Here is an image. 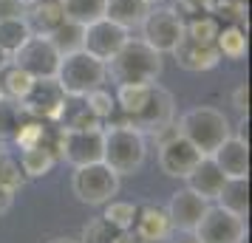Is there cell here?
Returning <instances> with one entry per match:
<instances>
[{"label":"cell","mask_w":252,"mask_h":243,"mask_svg":"<svg viewBox=\"0 0 252 243\" xmlns=\"http://www.w3.org/2000/svg\"><path fill=\"white\" fill-rule=\"evenodd\" d=\"M238 3H247V0H238Z\"/></svg>","instance_id":"cell-45"},{"label":"cell","mask_w":252,"mask_h":243,"mask_svg":"<svg viewBox=\"0 0 252 243\" xmlns=\"http://www.w3.org/2000/svg\"><path fill=\"white\" fill-rule=\"evenodd\" d=\"M187 187L193 189L195 195H201L204 201H216L218 192H221V187L227 181V175L218 170V164L210 159V156H201V162L193 167V173L184 178Z\"/></svg>","instance_id":"cell-19"},{"label":"cell","mask_w":252,"mask_h":243,"mask_svg":"<svg viewBox=\"0 0 252 243\" xmlns=\"http://www.w3.org/2000/svg\"><path fill=\"white\" fill-rule=\"evenodd\" d=\"M198 243H244L247 241V220L232 215L224 207H207L204 218L195 226Z\"/></svg>","instance_id":"cell-8"},{"label":"cell","mask_w":252,"mask_h":243,"mask_svg":"<svg viewBox=\"0 0 252 243\" xmlns=\"http://www.w3.org/2000/svg\"><path fill=\"white\" fill-rule=\"evenodd\" d=\"M12 141L20 150H29V147H37V144H48V125L43 119H29V122L23 119Z\"/></svg>","instance_id":"cell-30"},{"label":"cell","mask_w":252,"mask_h":243,"mask_svg":"<svg viewBox=\"0 0 252 243\" xmlns=\"http://www.w3.org/2000/svg\"><path fill=\"white\" fill-rule=\"evenodd\" d=\"M23 14V3L17 0H0V17H20Z\"/></svg>","instance_id":"cell-37"},{"label":"cell","mask_w":252,"mask_h":243,"mask_svg":"<svg viewBox=\"0 0 252 243\" xmlns=\"http://www.w3.org/2000/svg\"><path fill=\"white\" fill-rule=\"evenodd\" d=\"M139 28H142V37L139 40H145L159 54H170L184 34V20L176 14V9L161 3V6H150L148 14H145V20L139 23Z\"/></svg>","instance_id":"cell-7"},{"label":"cell","mask_w":252,"mask_h":243,"mask_svg":"<svg viewBox=\"0 0 252 243\" xmlns=\"http://www.w3.org/2000/svg\"><path fill=\"white\" fill-rule=\"evenodd\" d=\"M12 201H14V192H12V189H6V187H0V215H3V212H9Z\"/></svg>","instance_id":"cell-38"},{"label":"cell","mask_w":252,"mask_h":243,"mask_svg":"<svg viewBox=\"0 0 252 243\" xmlns=\"http://www.w3.org/2000/svg\"><path fill=\"white\" fill-rule=\"evenodd\" d=\"M116 238H119V229L111 226V223L99 215V218L88 220V223L82 226V238L77 243H114Z\"/></svg>","instance_id":"cell-33"},{"label":"cell","mask_w":252,"mask_h":243,"mask_svg":"<svg viewBox=\"0 0 252 243\" xmlns=\"http://www.w3.org/2000/svg\"><path fill=\"white\" fill-rule=\"evenodd\" d=\"M82 37H85V26L74 23V20H65L57 31H51V34H48V43L57 48L60 57H65V54L82 51Z\"/></svg>","instance_id":"cell-26"},{"label":"cell","mask_w":252,"mask_h":243,"mask_svg":"<svg viewBox=\"0 0 252 243\" xmlns=\"http://www.w3.org/2000/svg\"><path fill=\"white\" fill-rule=\"evenodd\" d=\"M17 3H23V6H29V3H34V0H17Z\"/></svg>","instance_id":"cell-44"},{"label":"cell","mask_w":252,"mask_h":243,"mask_svg":"<svg viewBox=\"0 0 252 243\" xmlns=\"http://www.w3.org/2000/svg\"><path fill=\"white\" fill-rule=\"evenodd\" d=\"M71 189H74L77 201L88 204V207H102L119 192V175L105 162L82 164V167H74Z\"/></svg>","instance_id":"cell-5"},{"label":"cell","mask_w":252,"mask_h":243,"mask_svg":"<svg viewBox=\"0 0 252 243\" xmlns=\"http://www.w3.org/2000/svg\"><path fill=\"white\" fill-rule=\"evenodd\" d=\"M54 164H57L54 144H37V147H29L20 153V167H23L26 178H43L54 170Z\"/></svg>","instance_id":"cell-23"},{"label":"cell","mask_w":252,"mask_h":243,"mask_svg":"<svg viewBox=\"0 0 252 243\" xmlns=\"http://www.w3.org/2000/svg\"><path fill=\"white\" fill-rule=\"evenodd\" d=\"M85 105L91 108V113L105 125L116 110V96L111 91H105V88H94L91 93H85Z\"/></svg>","instance_id":"cell-34"},{"label":"cell","mask_w":252,"mask_h":243,"mask_svg":"<svg viewBox=\"0 0 252 243\" xmlns=\"http://www.w3.org/2000/svg\"><path fill=\"white\" fill-rule=\"evenodd\" d=\"M32 82L34 80H32L23 68H17L14 62H9L6 68H0V96L20 105V99L26 96V91L32 88Z\"/></svg>","instance_id":"cell-24"},{"label":"cell","mask_w":252,"mask_h":243,"mask_svg":"<svg viewBox=\"0 0 252 243\" xmlns=\"http://www.w3.org/2000/svg\"><path fill=\"white\" fill-rule=\"evenodd\" d=\"M23 20L29 23L34 37H48L65 23V12H63V0H34L23 6Z\"/></svg>","instance_id":"cell-18"},{"label":"cell","mask_w":252,"mask_h":243,"mask_svg":"<svg viewBox=\"0 0 252 243\" xmlns=\"http://www.w3.org/2000/svg\"><path fill=\"white\" fill-rule=\"evenodd\" d=\"M207 207H210V201H204L201 195H195L190 187H182V189H176L167 201V218H170V226L176 232H193L198 226V220L204 218Z\"/></svg>","instance_id":"cell-14"},{"label":"cell","mask_w":252,"mask_h":243,"mask_svg":"<svg viewBox=\"0 0 252 243\" xmlns=\"http://www.w3.org/2000/svg\"><path fill=\"white\" fill-rule=\"evenodd\" d=\"M232 105L241 116H247V108H250V91H247V82H241L238 88L232 91Z\"/></svg>","instance_id":"cell-36"},{"label":"cell","mask_w":252,"mask_h":243,"mask_svg":"<svg viewBox=\"0 0 252 243\" xmlns=\"http://www.w3.org/2000/svg\"><path fill=\"white\" fill-rule=\"evenodd\" d=\"M170 54L176 59V65L184 71H213L221 62L216 43H201V40H193L187 34H182V40L176 43Z\"/></svg>","instance_id":"cell-15"},{"label":"cell","mask_w":252,"mask_h":243,"mask_svg":"<svg viewBox=\"0 0 252 243\" xmlns=\"http://www.w3.org/2000/svg\"><path fill=\"white\" fill-rule=\"evenodd\" d=\"M218 164V170L227 178H250V141L229 136L218 144V150L210 156Z\"/></svg>","instance_id":"cell-17"},{"label":"cell","mask_w":252,"mask_h":243,"mask_svg":"<svg viewBox=\"0 0 252 243\" xmlns=\"http://www.w3.org/2000/svg\"><path fill=\"white\" fill-rule=\"evenodd\" d=\"M63 12H65V20L88 26L105 17V0H63Z\"/></svg>","instance_id":"cell-28"},{"label":"cell","mask_w":252,"mask_h":243,"mask_svg":"<svg viewBox=\"0 0 252 243\" xmlns=\"http://www.w3.org/2000/svg\"><path fill=\"white\" fill-rule=\"evenodd\" d=\"M216 48L221 54V59H244L247 57V31L235 23L218 28Z\"/></svg>","instance_id":"cell-25"},{"label":"cell","mask_w":252,"mask_h":243,"mask_svg":"<svg viewBox=\"0 0 252 243\" xmlns=\"http://www.w3.org/2000/svg\"><path fill=\"white\" fill-rule=\"evenodd\" d=\"M102 133H105L102 162L119 178L122 175H133L145 167V159H148V136L142 130L127 128V125H102Z\"/></svg>","instance_id":"cell-2"},{"label":"cell","mask_w":252,"mask_h":243,"mask_svg":"<svg viewBox=\"0 0 252 243\" xmlns=\"http://www.w3.org/2000/svg\"><path fill=\"white\" fill-rule=\"evenodd\" d=\"M114 243H139V241L133 238V232H119V238Z\"/></svg>","instance_id":"cell-40"},{"label":"cell","mask_w":252,"mask_h":243,"mask_svg":"<svg viewBox=\"0 0 252 243\" xmlns=\"http://www.w3.org/2000/svg\"><path fill=\"white\" fill-rule=\"evenodd\" d=\"M9 62H12V54H6V51H3V48H0V68H6V65H9Z\"/></svg>","instance_id":"cell-41"},{"label":"cell","mask_w":252,"mask_h":243,"mask_svg":"<svg viewBox=\"0 0 252 243\" xmlns=\"http://www.w3.org/2000/svg\"><path fill=\"white\" fill-rule=\"evenodd\" d=\"M105 212L102 218L111 223V226H116L119 232H130L133 229V220H136V209L139 204H130V201H116V198H111L108 204H102Z\"/></svg>","instance_id":"cell-29"},{"label":"cell","mask_w":252,"mask_h":243,"mask_svg":"<svg viewBox=\"0 0 252 243\" xmlns=\"http://www.w3.org/2000/svg\"><path fill=\"white\" fill-rule=\"evenodd\" d=\"M29 37H32V28L23 20V14L20 17H0V48L6 54H14Z\"/></svg>","instance_id":"cell-27"},{"label":"cell","mask_w":252,"mask_h":243,"mask_svg":"<svg viewBox=\"0 0 252 243\" xmlns=\"http://www.w3.org/2000/svg\"><path fill=\"white\" fill-rule=\"evenodd\" d=\"M198 162H201V153L195 150L182 133H176L173 139L159 144V167L161 173L170 175V178H182L184 181Z\"/></svg>","instance_id":"cell-13"},{"label":"cell","mask_w":252,"mask_h":243,"mask_svg":"<svg viewBox=\"0 0 252 243\" xmlns=\"http://www.w3.org/2000/svg\"><path fill=\"white\" fill-rule=\"evenodd\" d=\"M173 116H176L173 93L167 91V88H161L159 82H153V85H150V91H148V99L142 102V108H139L133 116H127L125 125H127V128L142 130V133L148 136V133H153V130L170 125Z\"/></svg>","instance_id":"cell-9"},{"label":"cell","mask_w":252,"mask_h":243,"mask_svg":"<svg viewBox=\"0 0 252 243\" xmlns=\"http://www.w3.org/2000/svg\"><path fill=\"white\" fill-rule=\"evenodd\" d=\"M102 147H105L102 128H85V130H63L60 128L57 141H54L57 159L68 162L71 167L102 162Z\"/></svg>","instance_id":"cell-6"},{"label":"cell","mask_w":252,"mask_h":243,"mask_svg":"<svg viewBox=\"0 0 252 243\" xmlns=\"http://www.w3.org/2000/svg\"><path fill=\"white\" fill-rule=\"evenodd\" d=\"M133 238L139 243H161L173 235L170 218L164 207H156V204H139L136 209V220H133Z\"/></svg>","instance_id":"cell-16"},{"label":"cell","mask_w":252,"mask_h":243,"mask_svg":"<svg viewBox=\"0 0 252 243\" xmlns=\"http://www.w3.org/2000/svg\"><path fill=\"white\" fill-rule=\"evenodd\" d=\"M145 3H148V6H161L164 0H145Z\"/></svg>","instance_id":"cell-43"},{"label":"cell","mask_w":252,"mask_h":243,"mask_svg":"<svg viewBox=\"0 0 252 243\" xmlns=\"http://www.w3.org/2000/svg\"><path fill=\"white\" fill-rule=\"evenodd\" d=\"M54 80L60 82V88L65 91V96H85L94 88H102L108 80V68L102 59L91 57L88 51H74L60 57L57 74Z\"/></svg>","instance_id":"cell-4"},{"label":"cell","mask_w":252,"mask_h":243,"mask_svg":"<svg viewBox=\"0 0 252 243\" xmlns=\"http://www.w3.org/2000/svg\"><path fill=\"white\" fill-rule=\"evenodd\" d=\"M218 20L213 14H201V17H193L184 23V34L193 37V40H201V43H216L218 37Z\"/></svg>","instance_id":"cell-35"},{"label":"cell","mask_w":252,"mask_h":243,"mask_svg":"<svg viewBox=\"0 0 252 243\" xmlns=\"http://www.w3.org/2000/svg\"><path fill=\"white\" fill-rule=\"evenodd\" d=\"M176 128L201 156H213L218 150V144L232 136L229 119L221 110L207 108V105H198V108H190L187 113H182Z\"/></svg>","instance_id":"cell-3"},{"label":"cell","mask_w":252,"mask_h":243,"mask_svg":"<svg viewBox=\"0 0 252 243\" xmlns=\"http://www.w3.org/2000/svg\"><path fill=\"white\" fill-rule=\"evenodd\" d=\"M48 243H77V241H71V238H54V241H48Z\"/></svg>","instance_id":"cell-42"},{"label":"cell","mask_w":252,"mask_h":243,"mask_svg":"<svg viewBox=\"0 0 252 243\" xmlns=\"http://www.w3.org/2000/svg\"><path fill=\"white\" fill-rule=\"evenodd\" d=\"M127 40H130V31H127V28H122L119 23L108 20V17H99V20H94V23L85 26L82 51H88L91 57L108 62Z\"/></svg>","instance_id":"cell-12"},{"label":"cell","mask_w":252,"mask_h":243,"mask_svg":"<svg viewBox=\"0 0 252 243\" xmlns=\"http://www.w3.org/2000/svg\"><path fill=\"white\" fill-rule=\"evenodd\" d=\"M26 181H29V178L23 175L20 162H17L14 156H9V153L0 150V187H6V189L17 192V189H23L26 187Z\"/></svg>","instance_id":"cell-32"},{"label":"cell","mask_w":252,"mask_h":243,"mask_svg":"<svg viewBox=\"0 0 252 243\" xmlns=\"http://www.w3.org/2000/svg\"><path fill=\"white\" fill-rule=\"evenodd\" d=\"M63 105H65V91L60 88V82L54 77H48V80L32 82V88L20 99V110H23V116H32V119L57 122Z\"/></svg>","instance_id":"cell-11"},{"label":"cell","mask_w":252,"mask_h":243,"mask_svg":"<svg viewBox=\"0 0 252 243\" xmlns=\"http://www.w3.org/2000/svg\"><path fill=\"white\" fill-rule=\"evenodd\" d=\"M23 122V110L20 105L12 102V99H3L0 96V144H9L14 139V133Z\"/></svg>","instance_id":"cell-31"},{"label":"cell","mask_w":252,"mask_h":243,"mask_svg":"<svg viewBox=\"0 0 252 243\" xmlns=\"http://www.w3.org/2000/svg\"><path fill=\"white\" fill-rule=\"evenodd\" d=\"M148 3L145 0H105V17L119 23L122 28H139V23L148 14Z\"/></svg>","instance_id":"cell-22"},{"label":"cell","mask_w":252,"mask_h":243,"mask_svg":"<svg viewBox=\"0 0 252 243\" xmlns=\"http://www.w3.org/2000/svg\"><path fill=\"white\" fill-rule=\"evenodd\" d=\"M63 130H85V128H102V122L91 113L85 105V96H65V105L57 116Z\"/></svg>","instance_id":"cell-20"},{"label":"cell","mask_w":252,"mask_h":243,"mask_svg":"<svg viewBox=\"0 0 252 243\" xmlns=\"http://www.w3.org/2000/svg\"><path fill=\"white\" fill-rule=\"evenodd\" d=\"M108 77L116 85H150L161 77V54L145 40H127L114 57L105 62Z\"/></svg>","instance_id":"cell-1"},{"label":"cell","mask_w":252,"mask_h":243,"mask_svg":"<svg viewBox=\"0 0 252 243\" xmlns=\"http://www.w3.org/2000/svg\"><path fill=\"white\" fill-rule=\"evenodd\" d=\"M12 62L17 68H23L32 80H48L57 74L60 54L57 48L48 43V37H29L23 46L12 54Z\"/></svg>","instance_id":"cell-10"},{"label":"cell","mask_w":252,"mask_h":243,"mask_svg":"<svg viewBox=\"0 0 252 243\" xmlns=\"http://www.w3.org/2000/svg\"><path fill=\"white\" fill-rule=\"evenodd\" d=\"M173 243H198V238H195V232H182Z\"/></svg>","instance_id":"cell-39"},{"label":"cell","mask_w":252,"mask_h":243,"mask_svg":"<svg viewBox=\"0 0 252 243\" xmlns=\"http://www.w3.org/2000/svg\"><path fill=\"white\" fill-rule=\"evenodd\" d=\"M216 201L218 207L229 209L232 215L247 218L250 215V178H227Z\"/></svg>","instance_id":"cell-21"}]
</instances>
